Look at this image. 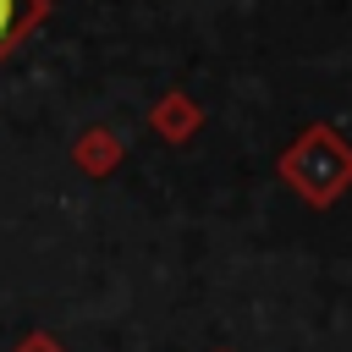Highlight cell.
I'll return each mask as SVG.
<instances>
[{
    "label": "cell",
    "instance_id": "cell-1",
    "mask_svg": "<svg viewBox=\"0 0 352 352\" xmlns=\"http://www.w3.org/2000/svg\"><path fill=\"white\" fill-rule=\"evenodd\" d=\"M280 176L314 204H336L346 187H352V143L336 132V126H308L286 154H280Z\"/></svg>",
    "mask_w": 352,
    "mask_h": 352
},
{
    "label": "cell",
    "instance_id": "cell-2",
    "mask_svg": "<svg viewBox=\"0 0 352 352\" xmlns=\"http://www.w3.org/2000/svg\"><path fill=\"white\" fill-rule=\"evenodd\" d=\"M50 16V0H0V60L22 50Z\"/></svg>",
    "mask_w": 352,
    "mask_h": 352
},
{
    "label": "cell",
    "instance_id": "cell-3",
    "mask_svg": "<svg viewBox=\"0 0 352 352\" xmlns=\"http://www.w3.org/2000/svg\"><path fill=\"white\" fill-rule=\"evenodd\" d=\"M198 121H204V110H198L187 94H165V99L148 110V126H154L165 143H187V138L198 132Z\"/></svg>",
    "mask_w": 352,
    "mask_h": 352
},
{
    "label": "cell",
    "instance_id": "cell-4",
    "mask_svg": "<svg viewBox=\"0 0 352 352\" xmlns=\"http://www.w3.org/2000/svg\"><path fill=\"white\" fill-rule=\"evenodd\" d=\"M88 176H110V165L121 160V138H110L104 126H88V138L77 143V154H72Z\"/></svg>",
    "mask_w": 352,
    "mask_h": 352
},
{
    "label": "cell",
    "instance_id": "cell-5",
    "mask_svg": "<svg viewBox=\"0 0 352 352\" xmlns=\"http://www.w3.org/2000/svg\"><path fill=\"white\" fill-rule=\"evenodd\" d=\"M11 352H66V346H60V341H55L50 330H28V336H22V341H16Z\"/></svg>",
    "mask_w": 352,
    "mask_h": 352
},
{
    "label": "cell",
    "instance_id": "cell-6",
    "mask_svg": "<svg viewBox=\"0 0 352 352\" xmlns=\"http://www.w3.org/2000/svg\"><path fill=\"white\" fill-rule=\"evenodd\" d=\"M220 352H226V346H220Z\"/></svg>",
    "mask_w": 352,
    "mask_h": 352
}]
</instances>
